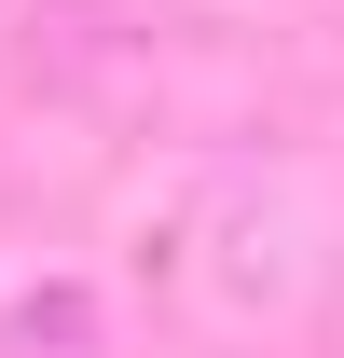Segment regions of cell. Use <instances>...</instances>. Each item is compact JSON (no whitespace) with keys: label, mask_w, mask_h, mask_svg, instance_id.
<instances>
[{"label":"cell","mask_w":344,"mask_h":358,"mask_svg":"<svg viewBox=\"0 0 344 358\" xmlns=\"http://www.w3.org/2000/svg\"><path fill=\"white\" fill-rule=\"evenodd\" d=\"M0 358H96V303L55 275V289H14L0 303Z\"/></svg>","instance_id":"1"}]
</instances>
